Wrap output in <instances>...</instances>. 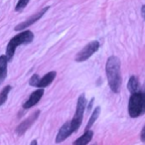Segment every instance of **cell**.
Segmentation results:
<instances>
[{
	"label": "cell",
	"mask_w": 145,
	"mask_h": 145,
	"mask_svg": "<svg viewBox=\"0 0 145 145\" xmlns=\"http://www.w3.org/2000/svg\"><path fill=\"white\" fill-rule=\"evenodd\" d=\"M105 72L110 89L115 93H119L122 84V77H121L120 60L116 56H111L107 59Z\"/></svg>",
	"instance_id": "obj_1"
},
{
	"label": "cell",
	"mask_w": 145,
	"mask_h": 145,
	"mask_svg": "<svg viewBox=\"0 0 145 145\" xmlns=\"http://www.w3.org/2000/svg\"><path fill=\"white\" fill-rule=\"evenodd\" d=\"M145 113V84L141 91L131 93L128 101V114L136 118Z\"/></svg>",
	"instance_id": "obj_2"
},
{
	"label": "cell",
	"mask_w": 145,
	"mask_h": 145,
	"mask_svg": "<svg viewBox=\"0 0 145 145\" xmlns=\"http://www.w3.org/2000/svg\"><path fill=\"white\" fill-rule=\"evenodd\" d=\"M33 39H34V34L29 30L23 31V32L19 33V34L16 35L15 37H13V38L9 41L8 45H7V48H6L7 59L11 60V59L13 58L17 47L20 46V45L29 44V43L32 42Z\"/></svg>",
	"instance_id": "obj_3"
},
{
	"label": "cell",
	"mask_w": 145,
	"mask_h": 145,
	"mask_svg": "<svg viewBox=\"0 0 145 145\" xmlns=\"http://www.w3.org/2000/svg\"><path fill=\"white\" fill-rule=\"evenodd\" d=\"M86 105H87L86 95L85 93H82L79 97V99H78L75 116L72 117V119L71 120V125H72V128L74 130V132L78 131V129L81 127L82 121H83V117H84V112H85V109H86Z\"/></svg>",
	"instance_id": "obj_4"
},
{
	"label": "cell",
	"mask_w": 145,
	"mask_h": 145,
	"mask_svg": "<svg viewBox=\"0 0 145 145\" xmlns=\"http://www.w3.org/2000/svg\"><path fill=\"white\" fill-rule=\"evenodd\" d=\"M99 46H101V44H99V41H93V42L89 43V44L86 45V46L78 53L75 58V61L76 62L81 63V62H85V61L89 60V59L99 50Z\"/></svg>",
	"instance_id": "obj_5"
},
{
	"label": "cell",
	"mask_w": 145,
	"mask_h": 145,
	"mask_svg": "<svg viewBox=\"0 0 145 145\" xmlns=\"http://www.w3.org/2000/svg\"><path fill=\"white\" fill-rule=\"evenodd\" d=\"M56 75H57V72H54V71L46 74V75L43 78H41V79L39 78L38 75H33L32 78L30 79V81H29V84H30V86H32V87H36V88H39V89H44V88L48 87V86H50L51 84L53 83V81H54L55 78H56Z\"/></svg>",
	"instance_id": "obj_6"
},
{
	"label": "cell",
	"mask_w": 145,
	"mask_h": 145,
	"mask_svg": "<svg viewBox=\"0 0 145 145\" xmlns=\"http://www.w3.org/2000/svg\"><path fill=\"white\" fill-rule=\"evenodd\" d=\"M49 8H50L49 6L45 7L44 9H42L41 11H39L38 13H36V14L32 15L31 17H29V18L27 19L26 21H24V22H22V23H20V24H18L16 27H15V31H22V30H24V29H26L27 27H29V26H31V25H33L35 22H37V21H38L39 19L42 18L43 15H44L45 13H46L47 11L49 10Z\"/></svg>",
	"instance_id": "obj_7"
},
{
	"label": "cell",
	"mask_w": 145,
	"mask_h": 145,
	"mask_svg": "<svg viewBox=\"0 0 145 145\" xmlns=\"http://www.w3.org/2000/svg\"><path fill=\"white\" fill-rule=\"evenodd\" d=\"M39 114H40V110H36L35 112H33L30 116L27 119H25L23 122H21L20 124L17 126L16 128V133L18 135H23L29 128L31 127V125L36 121V119L38 118Z\"/></svg>",
	"instance_id": "obj_8"
},
{
	"label": "cell",
	"mask_w": 145,
	"mask_h": 145,
	"mask_svg": "<svg viewBox=\"0 0 145 145\" xmlns=\"http://www.w3.org/2000/svg\"><path fill=\"white\" fill-rule=\"evenodd\" d=\"M72 133H74V130L71 125V121H67L66 123L62 125V127L59 130L58 134L56 136V143H61L65 141Z\"/></svg>",
	"instance_id": "obj_9"
},
{
	"label": "cell",
	"mask_w": 145,
	"mask_h": 145,
	"mask_svg": "<svg viewBox=\"0 0 145 145\" xmlns=\"http://www.w3.org/2000/svg\"><path fill=\"white\" fill-rule=\"evenodd\" d=\"M43 95H44V89H39L37 91H35L34 93H31V95L27 99V101L23 105V108L28 109L31 108L32 106H34L35 105H37L40 101V99H42Z\"/></svg>",
	"instance_id": "obj_10"
},
{
	"label": "cell",
	"mask_w": 145,
	"mask_h": 145,
	"mask_svg": "<svg viewBox=\"0 0 145 145\" xmlns=\"http://www.w3.org/2000/svg\"><path fill=\"white\" fill-rule=\"evenodd\" d=\"M93 130L89 129V130L85 131V133H84L82 136H80L79 138L74 142L72 145H88L91 142V139H93Z\"/></svg>",
	"instance_id": "obj_11"
},
{
	"label": "cell",
	"mask_w": 145,
	"mask_h": 145,
	"mask_svg": "<svg viewBox=\"0 0 145 145\" xmlns=\"http://www.w3.org/2000/svg\"><path fill=\"white\" fill-rule=\"evenodd\" d=\"M7 62L8 59L6 56H0V84L4 81L7 75Z\"/></svg>",
	"instance_id": "obj_12"
},
{
	"label": "cell",
	"mask_w": 145,
	"mask_h": 145,
	"mask_svg": "<svg viewBox=\"0 0 145 145\" xmlns=\"http://www.w3.org/2000/svg\"><path fill=\"white\" fill-rule=\"evenodd\" d=\"M99 113H101V107L99 106H97L95 108V110H93V114L91 115V117H89V122L87 123V125H86V128H85V130L87 131V130H89L91 129V127L93 125V123L97 121V119L99 118Z\"/></svg>",
	"instance_id": "obj_13"
},
{
	"label": "cell",
	"mask_w": 145,
	"mask_h": 145,
	"mask_svg": "<svg viewBox=\"0 0 145 145\" xmlns=\"http://www.w3.org/2000/svg\"><path fill=\"white\" fill-rule=\"evenodd\" d=\"M127 89H128V91H130L131 93H136L137 91H139V82H138V79H137L135 76L130 77V79H129V81H128V84H127Z\"/></svg>",
	"instance_id": "obj_14"
},
{
	"label": "cell",
	"mask_w": 145,
	"mask_h": 145,
	"mask_svg": "<svg viewBox=\"0 0 145 145\" xmlns=\"http://www.w3.org/2000/svg\"><path fill=\"white\" fill-rule=\"evenodd\" d=\"M11 86H6V87L4 88V89H2V91H0V106L3 105V103L6 101L7 97H8V95L9 93H10L11 91Z\"/></svg>",
	"instance_id": "obj_15"
},
{
	"label": "cell",
	"mask_w": 145,
	"mask_h": 145,
	"mask_svg": "<svg viewBox=\"0 0 145 145\" xmlns=\"http://www.w3.org/2000/svg\"><path fill=\"white\" fill-rule=\"evenodd\" d=\"M29 1H30V0H19L16 4V7H15V10H16L17 12L22 11L23 9L27 6V4L29 3Z\"/></svg>",
	"instance_id": "obj_16"
},
{
	"label": "cell",
	"mask_w": 145,
	"mask_h": 145,
	"mask_svg": "<svg viewBox=\"0 0 145 145\" xmlns=\"http://www.w3.org/2000/svg\"><path fill=\"white\" fill-rule=\"evenodd\" d=\"M140 139L143 143H145V125L143 126L142 130H141V133H140Z\"/></svg>",
	"instance_id": "obj_17"
},
{
	"label": "cell",
	"mask_w": 145,
	"mask_h": 145,
	"mask_svg": "<svg viewBox=\"0 0 145 145\" xmlns=\"http://www.w3.org/2000/svg\"><path fill=\"white\" fill-rule=\"evenodd\" d=\"M141 15H142V18L145 21V5H143L142 8H141Z\"/></svg>",
	"instance_id": "obj_18"
},
{
	"label": "cell",
	"mask_w": 145,
	"mask_h": 145,
	"mask_svg": "<svg viewBox=\"0 0 145 145\" xmlns=\"http://www.w3.org/2000/svg\"><path fill=\"white\" fill-rule=\"evenodd\" d=\"M30 145H37V140H33Z\"/></svg>",
	"instance_id": "obj_19"
}]
</instances>
